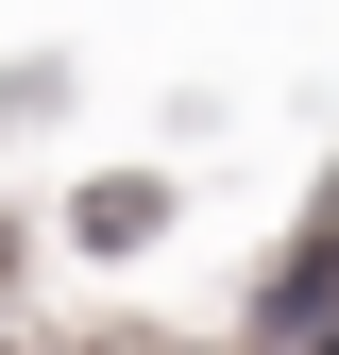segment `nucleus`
Returning a JSON list of instances; mask_svg holds the SVG:
<instances>
[{"label":"nucleus","instance_id":"nucleus-2","mask_svg":"<svg viewBox=\"0 0 339 355\" xmlns=\"http://www.w3.org/2000/svg\"><path fill=\"white\" fill-rule=\"evenodd\" d=\"M0 355H17V304H0Z\"/></svg>","mask_w":339,"mask_h":355},{"label":"nucleus","instance_id":"nucleus-1","mask_svg":"<svg viewBox=\"0 0 339 355\" xmlns=\"http://www.w3.org/2000/svg\"><path fill=\"white\" fill-rule=\"evenodd\" d=\"M68 237H85V254H153V237H170V187H153V169H102V187L68 203Z\"/></svg>","mask_w":339,"mask_h":355}]
</instances>
